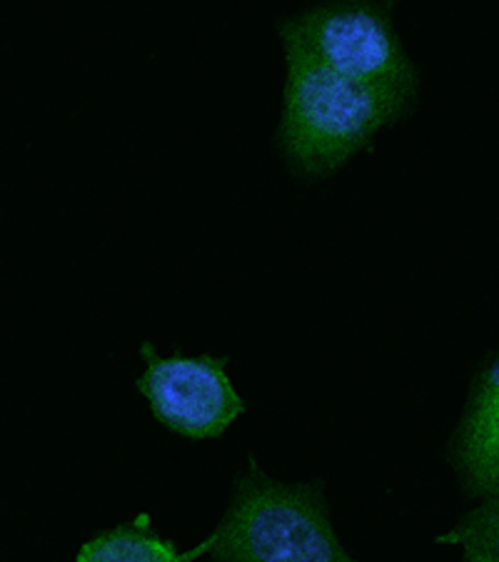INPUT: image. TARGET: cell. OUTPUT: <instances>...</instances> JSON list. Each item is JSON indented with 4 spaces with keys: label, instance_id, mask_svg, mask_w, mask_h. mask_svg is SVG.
Segmentation results:
<instances>
[{
    "label": "cell",
    "instance_id": "1",
    "mask_svg": "<svg viewBox=\"0 0 499 562\" xmlns=\"http://www.w3.org/2000/svg\"><path fill=\"white\" fill-rule=\"evenodd\" d=\"M283 45L287 78L277 145L297 173H334L367 148L379 128L412 108L402 98L330 70L295 41L283 38Z\"/></svg>",
    "mask_w": 499,
    "mask_h": 562
},
{
    "label": "cell",
    "instance_id": "2",
    "mask_svg": "<svg viewBox=\"0 0 499 562\" xmlns=\"http://www.w3.org/2000/svg\"><path fill=\"white\" fill-rule=\"evenodd\" d=\"M213 562H355L332 530L322 485H287L250 462L203 542Z\"/></svg>",
    "mask_w": 499,
    "mask_h": 562
},
{
    "label": "cell",
    "instance_id": "3",
    "mask_svg": "<svg viewBox=\"0 0 499 562\" xmlns=\"http://www.w3.org/2000/svg\"><path fill=\"white\" fill-rule=\"evenodd\" d=\"M393 3L334 0L280 23V38L295 41L322 66L415 103L420 78L393 25Z\"/></svg>",
    "mask_w": 499,
    "mask_h": 562
},
{
    "label": "cell",
    "instance_id": "4",
    "mask_svg": "<svg viewBox=\"0 0 499 562\" xmlns=\"http://www.w3.org/2000/svg\"><path fill=\"white\" fill-rule=\"evenodd\" d=\"M140 356L145 373L138 378V390L168 430L193 440L220 438L245 411L225 373V358H162L150 342L140 348Z\"/></svg>",
    "mask_w": 499,
    "mask_h": 562
},
{
    "label": "cell",
    "instance_id": "5",
    "mask_svg": "<svg viewBox=\"0 0 499 562\" xmlns=\"http://www.w3.org/2000/svg\"><path fill=\"white\" fill-rule=\"evenodd\" d=\"M452 465L469 495L499 493V356L472 385L467 411L452 440Z\"/></svg>",
    "mask_w": 499,
    "mask_h": 562
},
{
    "label": "cell",
    "instance_id": "6",
    "mask_svg": "<svg viewBox=\"0 0 499 562\" xmlns=\"http://www.w3.org/2000/svg\"><path fill=\"white\" fill-rule=\"evenodd\" d=\"M200 555H205L203 546L190 552H178L172 542L162 540L150 528V518L143 513L135 520L88 540L80 548L76 562H190Z\"/></svg>",
    "mask_w": 499,
    "mask_h": 562
},
{
    "label": "cell",
    "instance_id": "7",
    "mask_svg": "<svg viewBox=\"0 0 499 562\" xmlns=\"http://www.w3.org/2000/svg\"><path fill=\"white\" fill-rule=\"evenodd\" d=\"M440 546H460L465 562H499V493L465 515L455 528L438 535Z\"/></svg>",
    "mask_w": 499,
    "mask_h": 562
}]
</instances>
